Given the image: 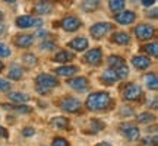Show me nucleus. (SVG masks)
I'll return each instance as SVG.
<instances>
[{"instance_id": "obj_1", "label": "nucleus", "mask_w": 158, "mask_h": 146, "mask_svg": "<svg viewBox=\"0 0 158 146\" xmlns=\"http://www.w3.org/2000/svg\"><path fill=\"white\" fill-rule=\"evenodd\" d=\"M86 107L91 111H104L111 104V96L108 92H94L86 98Z\"/></svg>"}, {"instance_id": "obj_2", "label": "nucleus", "mask_w": 158, "mask_h": 146, "mask_svg": "<svg viewBox=\"0 0 158 146\" xmlns=\"http://www.w3.org/2000/svg\"><path fill=\"white\" fill-rule=\"evenodd\" d=\"M35 83H37V91H38L40 94H47L51 88H54V86L59 85V80H57V78L53 76V75L41 73V75L37 76Z\"/></svg>"}, {"instance_id": "obj_3", "label": "nucleus", "mask_w": 158, "mask_h": 146, "mask_svg": "<svg viewBox=\"0 0 158 146\" xmlns=\"http://www.w3.org/2000/svg\"><path fill=\"white\" fill-rule=\"evenodd\" d=\"M43 23L44 22L41 18H34L29 16V15L16 18V26H19V28H40Z\"/></svg>"}, {"instance_id": "obj_4", "label": "nucleus", "mask_w": 158, "mask_h": 146, "mask_svg": "<svg viewBox=\"0 0 158 146\" xmlns=\"http://www.w3.org/2000/svg\"><path fill=\"white\" fill-rule=\"evenodd\" d=\"M59 105L66 112H78L82 107V102L79 101L78 98H73V96H64L62 101L59 102Z\"/></svg>"}, {"instance_id": "obj_5", "label": "nucleus", "mask_w": 158, "mask_h": 146, "mask_svg": "<svg viewBox=\"0 0 158 146\" xmlns=\"http://www.w3.org/2000/svg\"><path fill=\"white\" fill-rule=\"evenodd\" d=\"M142 95V88L136 83H127L123 89V98L126 101H138Z\"/></svg>"}, {"instance_id": "obj_6", "label": "nucleus", "mask_w": 158, "mask_h": 146, "mask_svg": "<svg viewBox=\"0 0 158 146\" xmlns=\"http://www.w3.org/2000/svg\"><path fill=\"white\" fill-rule=\"evenodd\" d=\"M60 26L64 31H68V32H75V31H78L82 26V22L76 16H66L60 21Z\"/></svg>"}, {"instance_id": "obj_7", "label": "nucleus", "mask_w": 158, "mask_h": 146, "mask_svg": "<svg viewBox=\"0 0 158 146\" xmlns=\"http://www.w3.org/2000/svg\"><path fill=\"white\" fill-rule=\"evenodd\" d=\"M133 32H135L136 38L138 39H142V41H145V39H151L154 37V28L151 25H147V23H141V25H138L135 26L133 29Z\"/></svg>"}, {"instance_id": "obj_8", "label": "nucleus", "mask_w": 158, "mask_h": 146, "mask_svg": "<svg viewBox=\"0 0 158 146\" xmlns=\"http://www.w3.org/2000/svg\"><path fill=\"white\" fill-rule=\"evenodd\" d=\"M110 29H111V25L108 22H98V23H95V25L91 26L89 34L92 35V38L100 39V38H102L104 35H107Z\"/></svg>"}, {"instance_id": "obj_9", "label": "nucleus", "mask_w": 158, "mask_h": 146, "mask_svg": "<svg viewBox=\"0 0 158 146\" xmlns=\"http://www.w3.org/2000/svg\"><path fill=\"white\" fill-rule=\"evenodd\" d=\"M120 132H122V135L124 137H127L129 140H138L139 139V135H141V132L139 129L133 126V124H122L120 126Z\"/></svg>"}, {"instance_id": "obj_10", "label": "nucleus", "mask_w": 158, "mask_h": 146, "mask_svg": "<svg viewBox=\"0 0 158 146\" xmlns=\"http://www.w3.org/2000/svg\"><path fill=\"white\" fill-rule=\"evenodd\" d=\"M85 62L91 66H98L102 62V51L101 48H92L85 54Z\"/></svg>"}, {"instance_id": "obj_11", "label": "nucleus", "mask_w": 158, "mask_h": 146, "mask_svg": "<svg viewBox=\"0 0 158 146\" xmlns=\"http://www.w3.org/2000/svg\"><path fill=\"white\" fill-rule=\"evenodd\" d=\"M68 83L70 88H73L75 91H86L88 89V86H89V83H88V79L84 78V76H78V78H72L68 80Z\"/></svg>"}, {"instance_id": "obj_12", "label": "nucleus", "mask_w": 158, "mask_h": 146, "mask_svg": "<svg viewBox=\"0 0 158 146\" xmlns=\"http://www.w3.org/2000/svg\"><path fill=\"white\" fill-rule=\"evenodd\" d=\"M114 19H116V22L122 23V25H129V23H132L136 19V15H135V12H132V10H123V12H120V13H116Z\"/></svg>"}, {"instance_id": "obj_13", "label": "nucleus", "mask_w": 158, "mask_h": 146, "mask_svg": "<svg viewBox=\"0 0 158 146\" xmlns=\"http://www.w3.org/2000/svg\"><path fill=\"white\" fill-rule=\"evenodd\" d=\"M34 43V35L29 34H19L15 37V45L21 47V48H28Z\"/></svg>"}, {"instance_id": "obj_14", "label": "nucleus", "mask_w": 158, "mask_h": 146, "mask_svg": "<svg viewBox=\"0 0 158 146\" xmlns=\"http://www.w3.org/2000/svg\"><path fill=\"white\" fill-rule=\"evenodd\" d=\"M68 45L70 48H73L75 51H84L88 48V39L85 38V37H76Z\"/></svg>"}, {"instance_id": "obj_15", "label": "nucleus", "mask_w": 158, "mask_h": 146, "mask_svg": "<svg viewBox=\"0 0 158 146\" xmlns=\"http://www.w3.org/2000/svg\"><path fill=\"white\" fill-rule=\"evenodd\" d=\"M132 63L138 70H147L149 66H151V60L145 56H135L132 59Z\"/></svg>"}, {"instance_id": "obj_16", "label": "nucleus", "mask_w": 158, "mask_h": 146, "mask_svg": "<svg viewBox=\"0 0 158 146\" xmlns=\"http://www.w3.org/2000/svg\"><path fill=\"white\" fill-rule=\"evenodd\" d=\"M100 79H101L106 85H113V83H116V80H118V76H117V73H116V70L107 69V70L100 76Z\"/></svg>"}, {"instance_id": "obj_17", "label": "nucleus", "mask_w": 158, "mask_h": 146, "mask_svg": "<svg viewBox=\"0 0 158 146\" xmlns=\"http://www.w3.org/2000/svg\"><path fill=\"white\" fill-rule=\"evenodd\" d=\"M53 10V5L48 2H38L34 5V12L40 13V15H48Z\"/></svg>"}, {"instance_id": "obj_18", "label": "nucleus", "mask_w": 158, "mask_h": 146, "mask_svg": "<svg viewBox=\"0 0 158 146\" xmlns=\"http://www.w3.org/2000/svg\"><path fill=\"white\" fill-rule=\"evenodd\" d=\"M73 59H75L73 53H70V51H68V50H62V51H59L56 56H54V62H57V63H68V62H70V60H73Z\"/></svg>"}, {"instance_id": "obj_19", "label": "nucleus", "mask_w": 158, "mask_h": 146, "mask_svg": "<svg viewBox=\"0 0 158 146\" xmlns=\"http://www.w3.org/2000/svg\"><path fill=\"white\" fill-rule=\"evenodd\" d=\"M111 41L113 43H116V44H120V45H126V44H129V41H130V37L127 32H114L113 37H111Z\"/></svg>"}, {"instance_id": "obj_20", "label": "nucleus", "mask_w": 158, "mask_h": 146, "mask_svg": "<svg viewBox=\"0 0 158 146\" xmlns=\"http://www.w3.org/2000/svg\"><path fill=\"white\" fill-rule=\"evenodd\" d=\"M69 124H70V123H69V118L62 117V116L51 118V126H53V127H56V129L64 130V129H68V127H69Z\"/></svg>"}, {"instance_id": "obj_21", "label": "nucleus", "mask_w": 158, "mask_h": 146, "mask_svg": "<svg viewBox=\"0 0 158 146\" xmlns=\"http://www.w3.org/2000/svg\"><path fill=\"white\" fill-rule=\"evenodd\" d=\"M124 64H126V63H124L123 57H120V56H110L108 57V66H110L111 70H117V69L123 67Z\"/></svg>"}, {"instance_id": "obj_22", "label": "nucleus", "mask_w": 158, "mask_h": 146, "mask_svg": "<svg viewBox=\"0 0 158 146\" xmlns=\"http://www.w3.org/2000/svg\"><path fill=\"white\" fill-rule=\"evenodd\" d=\"M54 72H56V75H60V76H72L78 72V67L76 66H62V67H57Z\"/></svg>"}, {"instance_id": "obj_23", "label": "nucleus", "mask_w": 158, "mask_h": 146, "mask_svg": "<svg viewBox=\"0 0 158 146\" xmlns=\"http://www.w3.org/2000/svg\"><path fill=\"white\" fill-rule=\"evenodd\" d=\"M22 75H23V70L19 64H12L10 69H9V78L13 79V80H19L22 78Z\"/></svg>"}, {"instance_id": "obj_24", "label": "nucleus", "mask_w": 158, "mask_h": 146, "mask_svg": "<svg viewBox=\"0 0 158 146\" xmlns=\"http://www.w3.org/2000/svg\"><path fill=\"white\" fill-rule=\"evenodd\" d=\"M7 96H9V99H10V101L19 102V104L29 101V95H27V94H22V92H10V94H9Z\"/></svg>"}, {"instance_id": "obj_25", "label": "nucleus", "mask_w": 158, "mask_h": 146, "mask_svg": "<svg viewBox=\"0 0 158 146\" xmlns=\"http://www.w3.org/2000/svg\"><path fill=\"white\" fill-rule=\"evenodd\" d=\"M145 83L149 89L155 91L158 88V79H157V75L155 73H148L147 76H145Z\"/></svg>"}, {"instance_id": "obj_26", "label": "nucleus", "mask_w": 158, "mask_h": 146, "mask_svg": "<svg viewBox=\"0 0 158 146\" xmlns=\"http://www.w3.org/2000/svg\"><path fill=\"white\" fill-rule=\"evenodd\" d=\"M108 7H110L113 12L117 13L118 10H123L124 9V2L123 0H111V2L108 3Z\"/></svg>"}, {"instance_id": "obj_27", "label": "nucleus", "mask_w": 158, "mask_h": 146, "mask_svg": "<svg viewBox=\"0 0 158 146\" xmlns=\"http://www.w3.org/2000/svg\"><path fill=\"white\" fill-rule=\"evenodd\" d=\"M157 43H151V44H147V45H143V51L145 53H148L149 56H152V57H157L158 56V50H157Z\"/></svg>"}, {"instance_id": "obj_28", "label": "nucleus", "mask_w": 158, "mask_h": 146, "mask_svg": "<svg viewBox=\"0 0 158 146\" xmlns=\"http://www.w3.org/2000/svg\"><path fill=\"white\" fill-rule=\"evenodd\" d=\"M155 120V116H152L151 112H141L138 116V121L139 123H151Z\"/></svg>"}, {"instance_id": "obj_29", "label": "nucleus", "mask_w": 158, "mask_h": 146, "mask_svg": "<svg viewBox=\"0 0 158 146\" xmlns=\"http://www.w3.org/2000/svg\"><path fill=\"white\" fill-rule=\"evenodd\" d=\"M23 63L27 64V66H29V67H32V66H37V57L34 56V54H25V56L22 57Z\"/></svg>"}, {"instance_id": "obj_30", "label": "nucleus", "mask_w": 158, "mask_h": 146, "mask_svg": "<svg viewBox=\"0 0 158 146\" xmlns=\"http://www.w3.org/2000/svg\"><path fill=\"white\" fill-rule=\"evenodd\" d=\"M3 107L5 108H12V110H15V111H18V112H23V114L31 112V108L27 107V105H6V104H3Z\"/></svg>"}, {"instance_id": "obj_31", "label": "nucleus", "mask_w": 158, "mask_h": 146, "mask_svg": "<svg viewBox=\"0 0 158 146\" xmlns=\"http://www.w3.org/2000/svg\"><path fill=\"white\" fill-rule=\"evenodd\" d=\"M91 127H92V130H94V132H100V130H102L104 127H106V124L102 123V121H100V120L94 118V120L91 121Z\"/></svg>"}, {"instance_id": "obj_32", "label": "nucleus", "mask_w": 158, "mask_h": 146, "mask_svg": "<svg viewBox=\"0 0 158 146\" xmlns=\"http://www.w3.org/2000/svg\"><path fill=\"white\" fill-rule=\"evenodd\" d=\"M98 7V2H84L82 3V9L86 12H91Z\"/></svg>"}, {"instance_id": "obj_33", "label": "nucleus", "mask_w": 158, "mask_h": 146, "mask_svg": "<svg viewBox=\"0 0 158 146\" xmlns=\"http://www.w3.org/2000/svg\"><path fill=\"white\" fill-rule=\"evenodd\" d=\"M51 146H70V143H69L64 137H54Z\"/></svg>"}, {"instance_id": "obj_34", "label": "nucleus", "mask_w": 158, "mask_h": 146, "mask_svg": "<svg viewBox=\"0 0 158 146\" xmlns=\"http://www.w3.org/2000/svg\"><path fill=\"white\" fill-rule=\"evenodd\" d=\"M116 73H117V76L118 79H124V78H127V75H129V67L124 64L123 67H120L116 70Z\"/></svg>"}, {"instance_id": "obj_35", "label": "nucleus", "mask_w": 158, "mask_h": 146, "mask_svg": "<svg viewBox=\"0 0 158 146\" xmlns=\"http://www.w3.org/2000/svg\"><path fill=\"white\" fill-rule=\"evenodd\" d=\"M9 56H10V48L5 43H0V57H9Z\"/></svg>"}, {"instance_id": "obj_36", "label": "nucleus", "mask_w": 158, "mask_h": 146, "mask_svg": "<svg viewBox=\"0 0 158 146\" xmlns=\"http://www.w3.org/2000/svg\"><path fill=\"white\" fill-rule=\"evenodd\" d=\"M41 48L43 50H54L56 48V43L54 41H44L41 44Z\"/></svg>"}, {"instance_id": "obj_37", "label": "nucleus", "mask_w": 158, "mask_h": 146, "mask_svg": "<svg viewBox=\"0 0 158 146\" xmlns=\"http://www.w3.org/2000/svg\"><path fill=\"white\" fill-rule=\"evenodd\" d=\"M9 89H10V83L0 78V91H9Z\"/></svg>"}, {"instance_id": "obj_38", "label": "nucleus", "mask_w": 158, "mask_h": 146, "mask_svg": "<svg viewBox=\"0 0 158 146\" xmlns=\"http://www.w3.org/2000/svg\"><path fill=\"white\" fill-rule=\"evenodd\" d=\"M34 133H35V130L32 129V127H25V129L22 130V135L27 136V137H29V136H34Z\"/></svg>"}, {"instance_id": "obj_39", "label": "nucleus", "mask_w": 158, "mask_h": 146, "mask_svg": "<svg viewBox=\"0 0 158 146\" xmlns=\"http://www.w3.org/2000/svg\"><path fill=\"white\" fill-rule=\"evenodd\" d=\"M148 105H149V108H154V110H157V98H154L152 102H151V101L148 102Z\"/></svg>"}, {"instance_id": "obj_40", "label": "nucleus", "mask_w": 158, "mask_h": 146, "mask_svg": "<svg viewBox=\"0 0 158 146\" xmlns=\"http://www.w3.org/2000/svg\"><path fill=\"white\" fill-rule=\"evenodd\" d=\"M0 137H7V130L0 126Z\"/></svg>"}, {"instance_id": "obj_41", "label": "nucleus", "mask_w": 158, "mask_h": 146, "mask_svg": "<svg viewBox=\"0 0 158 146\" xmlns=\"http://www.w3.org/2000/svg\"><path fill=\"white\" fill-rule=\"evenodd\" d=\"M154 3H155V0H143V2H142L143 6H152Z\"/></svg>"}, {"instance_id": "obj_42", "label": "nucleus", "mask_w": 158, "mask_h": 146, "mask_svg": "<svg viewBox=\"0 0 158 146\" xmlns=\"http://www.w3.org/2000/svg\"><path fill=\"white\" fill-rule=\"evenodd\" d=\"M95 146H111L108 142H100V143H97Z\"/></svg>"}, {"instance_id": "obj_43", "label": "nucleus", "mask_w": 158, "mask_h": 146, "mask_svg": "<svg viewBox=\"0 0 158 146\" xmlns=\"http://www.w3.org/2000/svg\"><path fill=\"white\" fill-rule=\"evenodd\" d=\"M3 32H5V25H3V23L0 22V35L3 34Z\"/></svg>"}, {"instance_id": "obj_44", "label": "nucleus", "mask_w": 158, "mask_h": 146, "mask_svg": "<svg viewBox=\"0 0 158 146\" xmlns=\"http://www.w3.org/2000/svg\"><path fill=\"white\" fill-rule=\"evenodd\" d=\"M2 19H3V12L0 10V22H2Z\"/></svg>"}, {"instance_id": "obj_45", "label": "nucleus", "mask_w": 158, "mask_h": 146, "mask_svg": "<svg viewBox=\"0 0 158 146\" xmlns=\"http://www.w3.org/2000/svg\"><path fill=\"white\" fill-rule=\"evenodd\" d=\"M3 69V63H2V60H0V70Z\"/></svg>"}]
</instances>
